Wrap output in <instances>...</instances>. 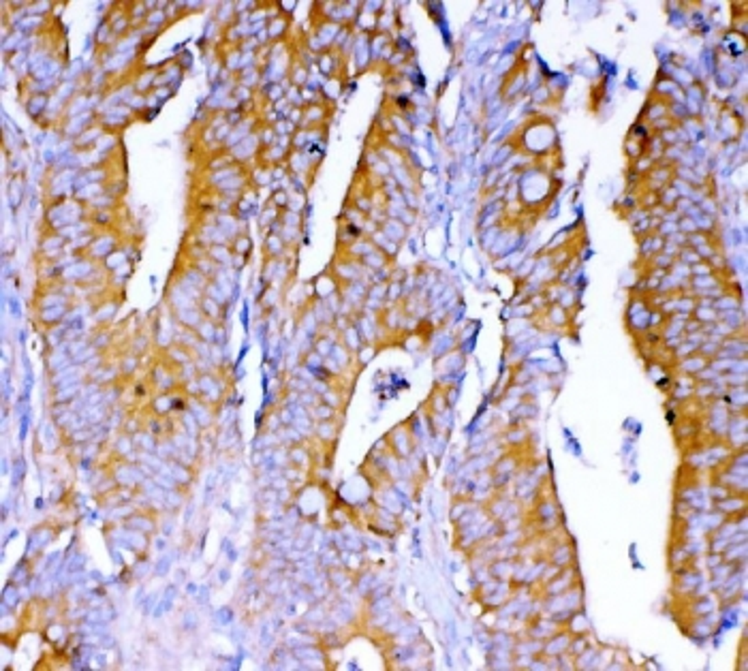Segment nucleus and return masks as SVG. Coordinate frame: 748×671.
Here are the masks:
<instances>
[{
  "instance_id": "obj_1",
  "label": "nucleus",
  "mask_w": 748,
  "mask_h": 671,
  "mask_svg": "<svg viewBox=\"0 0 748 671\" xmlns=\"http://www.w3.org/2000/svg\"><path fill=\"white\" fill-rule=\"evenodd\" d=\"M522 133V148L524 152L535 159V161H547L549 157L558 154V133L554 122L545 116H533L526 122V128Z\"/></svg>"
},
{
  "instance_id": "obj_2",
  "label": "nucleus",
  "mask_w": 748,
  "mask_h": 671,
  "mask_svg": "<svg viewBox=\"0 0 748 671\" xmlns=\"http://www.w3.org/2000/svg\"><path fill=\"white\" fill-rule=\"evenodd\" d=\"M541 599V614L554 618L556 622L564 624L575 612L584 610V588L582 581L575 583L573 588H569L562 594L554 597H539Z\"/></svg>"
},
{
  "instance_id": "obj_3",
  "label": "nucleus",
  "mask_w": 748,
  "mask_h": 671,
  "mask_svg": "<svg viewBox=\"0 0 748 671\" xmlns=\"http://www.w3.org/2000/svg\"><path fill=\"white\" fill-rule=\"evenodd\" d=\"M545 560L556 569H569L575 565V543L573 539L567 537L564 541H552L545 552Z\"/></svg>"
},
{
  "instance_id": "obj_4",
  "label": "nucleus",
  "mask_w": 748,
  "mask_h": 671,
  "mask_svg": "<svg viewBox=\"0 0 748 671\" xmlns=\"http://www.w3.org/2000/svg\"><path fill=\"white\" fill-rule=\"evenodd\" d=\"M667 562H669V571L673 575L678 571H685L687 567H691L695 560L691 558V554L687 552V548H685L682 541H671L669 552H667Z\"/></svg>"
},
{
  "instance_id": "obj_5",
  "label": "nucleus",
  "mask_w": 748,
  "mask_h": 671,
  "mask_svg": "<svg viewBox=\"0 0 748 671\" xmlns=\"http://www.w3.org/2000/svg\"><path fill=\"white\" fill-rule=\"evenodd\" d=\"M571 637H573V635H571V633L564 629V626H562V629H560L558 633H554L552 637L543 641V652H541V654H543V657H547V659H554V657L564 654V652L569 650Z\"/></svg>"
},
{
  "instance_id": "obj_6",
  "label": "nucleus",
  "mask_w": 748,
  "mask_h": 671,
  "mask_svg": "<svg viewBox=\"0 0 748 671\" xmlns=\"http://www.w3.org/2000/svg\"><path fill=\"white\" fill-rule=\"evenodd\" d=\"M714 511H718L722 517H738L742 513H746V496L742 494H729L727 499H722L718 503L712 505Z\"/></svg>"
},
{
  "instance_id": "obj_7",
  "label": "nucleus",
  "mask_w": 748,
  "mask_h": 671,
  "mask_svg": "<svg viewBox=\"0 0 748 671\" xmlns=\"http://www.w3.org/2000/svg\"><path fill=\"white\" fill-rule=\"evenodd\" d=\"M562 626H564V629H567L571 635H590V631H592V624H590V620H588V616H586L584 610L575 612Z\"/></svg>"
},
{
  "instance_id": "obj_8",
  "label": "nucleus",
  "mask_w": 748,
  "mask_h": 671,
  "mask_svg": "<svg viewBox=\"0 0 748 671\" xmlns=\"http://www.w3.org/2000/svg\"><path fill=\"white\" fill-rule=\"evenodd\" d=\"M722 560L729 562V565H742L748 558V541H742V543H731L722 554Z\"/></svg>"
},
{
  "instance_id": "obj_9",
  "label": "nucleus",
  "mask_w": 748,
  "mask_h": 671,
  "mask_svg": "<svg viewBox=\"0 0 748 671\" xmlns=\"http://www.w3.org/2000/svg\"><path fill=\"white\" fill-rule=\"evenodd\" d=\"M590 645H592L590 635H573V637H571V643H569V650H567V652L573 657V659H578L582 652L588 650Z\"/></svg>"
},
{
  "instance_id": "obj_10",
  "label": "nucleus",
  "mask_w": 748,
  "mask_h": 671,
  "mask_svg": "<svg viewBox=\"0 0 748 671\" xmlns=\"http://www.w3.org/2000/svg\"><path fill=\"white\" fill-rule=\"evenodd\" d=\"M676 261H680L682 266H697V263H701V257L697 254V250L695 248H689V246H685V248H682L680 252H678V257H676Z\"/></svg>"
}]
</instances>
